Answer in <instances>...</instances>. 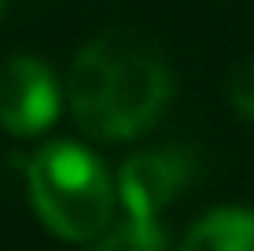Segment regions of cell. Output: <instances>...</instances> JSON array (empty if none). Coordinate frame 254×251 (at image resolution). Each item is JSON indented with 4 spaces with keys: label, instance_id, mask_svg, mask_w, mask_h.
<instances>
[{
    "label": "cell",
    "instance_id": "5",
    "mask_svg": "<svg viewBox=\"0 0 254 251\" xmlns=\"http://www.w3.org/2000/svg\"><path fill=\"white\" fill-rule=\"evenodd\" d=\"M181 251H254V211L221 207L195 222Z\"/></svg>",
    "mask_w": 254,
    "mask_h": 251
},
{
    "label": "cell",
    "instance_id": "7",
    "mask_svg": "<svg viewBox=\"0 0 254 251\" xmlns=\"http://www.w3.org/2000/svg\"><path fill=\"white\" fill-rule=\"evenodd\" d=\"M229 96H232V103H236V111H240V115L254 118V59H243V63L232 71Z\"/></svg>",
    "mask_w": 254,
    "mask_h": 251
},
{
    "label": "cell",
    "instance_id": "1",
    "mask_svg": "<svg viewBox=\"0 0 254 251\" xmlns=\"http://www.w3.org/2000/svg\"><path fill=\"white\" fill-rule=\"evenodd\" d=\"M173 78L159 45L140 30L118 26L74 56L66 100L77 126L100 141H129L162 118Z\"/></svg>",
    "mask_w": 254,
    "mask_h": 251
},
{
    "label": "cell",
    "instance_id": "2",
    "mask_svg": "<svg viewBox=\"0 0 254 251\" xmlns=\"http://www.w3.org/2000/svg\"><path fill=\"white\" fill-rule=\"evenodd\" d=\"M30 200L41 222L63 240L85 244L111 226L115 185L100 159L74 141H52L30 159Z\"/></svg>",
    "mask_w": 254,
    "mask_h": 251
},
{
    "label": "cell",
    "instance_id": "3",
    "mask_svg": "<svg viewBox=\"0 0 254 251\" xmlns=\"http://www.w3.org/2000/svg\"><path fill=\"white\" fill-rule=\"evenodd\" d=\"M59 82L37 56H15L0 67V126L15 137H37L59 115Z\"/></svg>",
    "mask_w": 254,
    "mask_h": 251
},
{
    "label": "cell",
    "instance_id": "4",
    "mask_svg": "<svg viewBox=\"0 0 254 251\" xmlns=\"http://www.w3.org/2000/svg\"><path fill=\"white\" fill-rule=\"evenodd\" d=\"M191 177V155L181 148L136 152L118 170V196L129 218L159 222V211Z\"/></svg>",
    "mask_w": 254,
    "mask_h": 251
},
{
    "label": "cell",
    "instance_id": "6",
    "mask_svg": "<svg viewBox=\"0 0 254 251\" xmlns=\"http://www.w3.org/2000/svg\"><path fill=\"white\" fill-rule=\"evenodd\" d=\"M89 251H166V233L159 229V222L126 218L122 226L100 233Z\"/></svg>",
    "mask_w": 254,
    "mask_h": 251
}]
</instances>
